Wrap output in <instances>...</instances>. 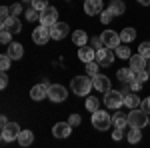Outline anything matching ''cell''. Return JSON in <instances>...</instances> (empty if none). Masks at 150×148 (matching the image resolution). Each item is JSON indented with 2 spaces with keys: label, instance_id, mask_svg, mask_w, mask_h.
<instances>
[{
  "label": "cell",
  "instance_id": "6da1fadb",
  "mask_svg": "<svg viewBox=\"0 0 150 148\" xmlns=\"http://www.w3.org/2000/svg\"><path fill=\"white\" fill-rule=\"evenodd\" d=\"M92 86H94V82L90 76H76L70 82V88H72V92L76 96H86L88 92L92 90Z\"/></svg>",
  "mask_w": 150,
  "mask_h": 148
},
{
  "label": "cell",
  "instance_id": "7a4b0ae2",
  "mask_svg": "<svg viewBox=\"0 0 150 148\" xmlns=\"http://www.w3.org/2000/svg\"><path fill=\"white\" fill-rule=\"evenodd\" d=\"M128 126L130 128H144V126H148V112H144L142 108H134V110H130L128 112Z\"/></svg>",
  "mask_w": 150,
  "mask_h": 148
},
{
  "label": "cell",
  "instance_id": "3957f363",
  "mask_svg": "<svg viewBox=\"0 0 150 148\" xmlns=\"http://www.w3.org/2000/svg\"><path fill=\"white\" fill-rule=\"evenodd\" d=\"M92 126L96 130H108L112 126V116L108 114V110H96L92 114Z\"/></svg>",
  "mask_w": 150,
  "mask_h": 148
},
{
  "label": "cell",
  "instance_id": "277c9868",
  "mask_svg": "<svg viewBox=\"0 0 150 148\" xmlns=\"http://www.w3.org/2000/svg\"><path fill=\"white\" fill-rule=\"evenodd\" d=\"M104 104L112 110H118L120 106H124V94L118 90H108L104 94Z\"/></svg>",
  "mask_w": 150,
  "mask_h": 148
},
{
  "label": "cell",
  "instance_id": "5b68a950",
  "mask_svg": "<svg viewBox=\"0 0 150 148\" xmlns=\"http://www.w3.org/2000/svg\"><path fill=\"white\" fill-rule=\"evenodd\" d=\"M100 38H102L104 48H110V50H116L118 46L122 44L120 34H118V32H114V30H104L102 34H100Z\"/></svg>",
  "mask_w": 150,
  "mask_h": 148
},
{
  "label": "cell",
  "instance_id": "8992f818",
  "mask_svg": "<svg viewBox=\"0 0 150 148\" xmlns=\"http://www.w3.org/2000/svg\"><path fill=\"white\" fill-rule=\"evenodd\" d=\"M68 96V90L62 86V84H50L48 86V98L52 102H64Z\"/></svg>",
  "mask_w": 150,
  "mask_h": 148
},
{
  "label": "cell",
  "instance_id": "52a82bcc",
  "mask_svg": "<svg viewBox=\"0 0 150 148\" xmlns=\"http://www.w3.org/2000/svg\"><path fill=\"white\" fill-rule=\"evenodd\" d=\"M58 22V10L54 8V6H48L46 10H42L40 12V24L42 26H52V24H56Z\"/></svg>",
  "mask_w": 150,
  "mask_h": 148
},
{
  "label": "cell",
  "instance_id": "ba28073f",
  "mask_svg": "<svg viewBox=\"0 0 150 148\" xmlns=\"http://www.w3.org/2000/svg\"><path fill=\"white\" fill-rule=\"evenodd\" d=\"M18 134H20V126H18V122H10L8 126H4L2 128V140L4 142H12V140H16L18 138Z\"/></svg>",
  "mask_w": 150,
  "mask_h": 148
},
{
  "label": "cell",
  "instance_id": "9c48e42d",
  "mask_svg": "<svg viewBox=\"0 0 150 148\" xmlns=\"http://www.w3.org/2000/svg\"><path fill=\"white\" fill-rule=\"evenodd\" d=\"M114 54L110 48H100V50H96V62L100 64V66H110L112 62H114Z\"/></svg>",
  "mask_w": 150,
  "mask_h": 148
},
{
  "label": "cell",
  "instance_id": "30bf717a",
  "mask_svg": "<svg viewBox=\"0 0 150 148\" xmlns=\"http://www.w3.org/2000/svg\"><path fill=\"white\" fill-rule=\"evenodd\" d=\"M68 32H70V28H68L66 22H56V24L50 26V38L52 40H62Z\"/></svg>",
  "mask_w": 150,
  "mask_h": 148
},
{
  "label": "cell",
  "instance_id": "8fae6325",
  "mask_svg": "<svg viewBox=\"0 0 150 148\" xmlns=\"http://www.w3.org/2000/svg\"><path fill=\"white\" fill-rule=\"evenodd\" d=\"M48 38H50V28L48 26H36L34 32H32V40H34L36 44H46Z\"/></svg>",
  "mask_w": 150,
  "mask_h": 148
},
{
  "label": "cell",
  "instance_id": "7c38bea8",
  "mask_svg": "<svg viewBox=\"0 0 150 148\" xmlns=\"http://www.w3.org/2000/svg\"><path fill=\"white\" fill-rule=\"evenodd\" d=\"M70 132H72V126H70V122H56V124L52 126V134H54V138H68Z\"/></svg>",
  "mask_w": 150,
  "mask_h": 148
},
{
  "label": "cell",
  "instance_id": "4fadbf2b",
  "mask_svg": "<svg viewBox=\"0 0 150 148\" xmlns=\"http://www.w3.org/2000/svg\"><path fill=\"white\" fill-rule=\"evenodd\" d=\"M2 30H8L10 34H18V32L22 30V24H20V20H18V16L6 18V20L2 22Z\"/></svg>",
  "mask_w": 150,
  "mask_h": 148
},
{
  "label": "cell",
  "instance_id": "5bb4252c",
  "mask_svg": "<svg viewBox=\"0 0 150 148\" xmlns=\"http://www.w3.org/2000/svg\"><path fill=\"white\" fill-rule=\"evenodd\" d=\"M84 12L88 16L102 14V0H84Z\"/></svg>",
  "mask_w": 150,
  "mask_h": 148
},
{
  "label": "cell",
  "instance_id": "9a60e30c",
  "mask_svg": "<svg viewBox=\"0 0 150 148\" xmlns=\"http://www.w3.org/2000/svg\"><path fill=\"white\" fill-rule=\"evenodd\" d=\"M78 58H80L84 64L94 62L96 60V50H94L92 46H82V48H78Z\"/></svg>",
  "mask_w": 150,
  "mask_h": 148
},
{
  "label": "cell",
  "instance_id": "2e32d148",
  "mask_svg": "<svg viewBox=\"0 0 150 148\" xmlns=\"http://www.w3.org/2000/svg\"><path fill=\"white\" fill-rule=\"evenodd\" d=\"M92 82H94V88L100 90V92H104V94L110 90V78L104 76V74H96V76L92 78Z\"/></svg>",
  "mask_w": 150,
  "mask_h": 148
},
{
  "label": "cell",
  "instance_id": "e0dca14e",
  "mask_svg": "<svg viewBox=\"0 0 150 148\" xmlns=\"http://www.w3.org/2000/svg\"><path fill=\"white\" fill-rule=\"evenodd\" d=\"M48 96V86L46 84H36V86H32V90H30V98L32 100H44Z\"/></svg>",
  "mask_w": 150,
  "mask_h": 148
},
{
  "label": "cell",
  "instance_id": "ac0fdd59",
  "mask_svg": "<svg viewBox=\"0 0 150 148\" xmlns=\"http://www.w3.org/2000/svg\"><path fill=\"white\" fill-rule=\"evenodd\" d=\"M130 68L134 70V72H140V70H146V58L144 56H140V54H134V56H130Z\"/></svg>",
  "mask_w": 150,
  "mask_h": 148
},
{
  "label": "cell",
  "instance_id": "d6986e66",
  "mask_svg": "<svg viewBox=\"0 0 150 148\" xmlns=\"http://www.w3.org/2000/svg\"><path fill=\"white\" fill-rule=\"evenodd\" d=\"M8 56H10L12 60H20V58L24 56V46L20 44V42L8 44Z\"/></svg>",
  "mask_w": 150,
  "mask_h": 148
},
{
  "label": "cell",
  "instance_id": "ffe728a7",
  "mask_svg": "<svg viewBox=\"0 0 150 148\" xmlns=\"http://www.w3.org/2000/svg\"><path fill=\"white\" fill-rule=\"evenodd\" d=\"M18 144L22 148H28L32 142H34V134H32V130H20V134H18Z\"/></svg>",
  "mask_w": 150,
  "mask_h": 148
},
{
  "label": "cell",
  "instance_id": "44dd1931",
  "mask_svg": "<svg viewBox=\"0 0 150 148\" xmlns=\"http://www.w3.org/2000/svg\"><path fill=\"white\" fill-rule=\"evenodd\" d=\"M124 106L130 108V110H134V108H138V106H140V98L136 96V92H130V94L124 96Z\"/></svg>",
  "mask_w": 150,
  "mask_h": 148
},
{
  "label": "cell",
  "instance_id": "7402d4cb",
  "mask_svg": "<svg viewBox=\"0 0 150 148\" xmlns=\"http://www.w3.org/2000/svg\"><path fill=\"white\" fill-rule=\"evenodd\" d=\"M72 42L78 46V48H82V46H86V42H88V34H86L84 30H76V32L72 34Z\"/></svg>",
  "mask_w": 150,
  "mask_h": 148
},
{
  "label": "cell",
  "instance_id": "603a6c76",
  "mask_svg": "<svg viewBox=\"0 0 150 148\" xmlns=\"http://www.w3.org/2000/svg\"><path fill=\"white\" fill-rule=\"evenodd\" d=\"M116 76H118V80L120 82H130V80H134V70L132 68H120L118 72H116Z\"/></svg>",
  "mask_w": 150,
  "mask_h": 148
},
{
  "label": "cell",
  "instance_id": "cb8c5ba5",
  "mask_svg": "<svg viewBox=\"0 0 150 148\" xmlns=\"http://www.w3.org/2000/svg\"><path fill=\"white\" fill-rule=\"evenodd\" d=\"M112 124H114V128H122L124 130V126H128V114L124 116L122 112H116L112 116Z\"/></svg>",
  "mask_w": 150,
  "mask_h": 148
},
{
  "label": "cell",
  "instance_id": "d4e9b609",
  "mask_svg": "<svg viewBox=\"0 0 150 148\" xmlns=\"http://www.w3.org/2000/svg\"><path fill=\"white\" fill-rule=\"evenodd\" d=\"M108 8L112 10V14H114V16H120V14H124V10H126V4H124L122 0H112Z\"/></svg>",
  "mask_w": 150,
  "mask_h": 148
},
{
  "label": "cell",
  "instance_id": "484cf974",
  "mask_svg": "<svg viewBox=\"0 0 150 148\" xmlns=\"http://www.w3.org/2000/svg\"><path fill=\"white\" fill-rule=\"evenodd\" d=\"M126 140L130 142V144H136V142H140L142 140V130L140 128H130L126 134Z\"/></svg>",
  "mask_w": 150,
  "mask_h": 148
},
{
  "label": "cell",
  "instance_id": "4316f807",
  "mask_svg": "<svg viewBox=\"0 0 150 148\" xmlns=\"http://www.w3.org/2000/svg\"><path fill=\"white\" fill-rule=\"evenodd\" d=\"M114 52H116V56L122 58V60H130V56H132V52H130V48H128L126 44H120Z\"/></svg>",
  "mask_w": 150,
  "mask_h": 148
},
{
  "label": "cell",
  "instance_id": "83f0119b",
  "mask_svg": "<svg viewBox=\"0 0 150 148\" xmlns=\"http://www.w3.org/2000/svg\"><path fill=\"white\" fill-rule=\"evenodd\" d=\"M136 38V30L134 28H124L122 32H120V40L122 42H132Z\"/></svg>",
  "mask_w": 150,
  "mask_h": 148
},
{
  "label": "cell",
  "instance_id": "f1b7e54d",
  "mask_svg": "<svg viewBox=\"0 0 150 148\" xmlns=\"http://www.w3.org/2000/svg\"><path fill=\"white\" fill-rule=\"evenodd\" d=\"M86 110L88 112H96V110H100V100L98 98H94V96H90V98H86Z\"/></svg>",
  "mask_w": 150,
  "mask_h": 148
},
{
  "label": "cell",
  "instance_id": "f546056e",
  "mask_svg": "<svg viewBox=\"0 0 150 148\" xmlns=\"http://www.w3.org/2000/svg\"><path fill=\"white\" fill-rule=\"evenodd\" d=\"M24 16H26V20H28V22H34V20H40V12L36 10V8H30V10H24Z\"/></svg>",
  "mask_w": 150,
  "mask_h": 148
},
{
  "label": "cell",
  "instance_id": "4dcf8cb0",
  "mask_svg": "<svg viewBox=\"0 0 150 148\" xmlns=\"http://www.w3.org/2000/svg\"><path fill=\"white\" fill-rule=\"evenodd\" d=\"M98 66H100V64H98L96 60H94V62H88V64H86V74H90V78H94V76L98 74Z\"/></svg>",
  "mask_w": 150,
  "mask_h": 148
},
{
  "label": "cell",
  "instance_id": "1f68e13d",
  "mask_svg": "<svg viewBox=\"0 0 150 148\" xmlns=\"http://www.w3.org/2000/svg\"><path fill=\"white\" fill-rule=\"evenodd\" d=\"M114 18V14H112V10L110 8H106V10H102V14H100V22L102 24H110V20Z\"/></svg>",
  "mask_w": 150,
  "mask_h": 148
},
{
  "label": "cell",
  "instance_id": "d6a6232c",
  "mask_svg": "<svg viewBox=\"0 0 150 148\" xmlns=\"http://www.w3.org/2000/svg\"><path fill=\"white\" fill-rule=\"evenodd\" d=\"M10 62H12V58L8 54H2L0 56V68H2V72H6V70L10 68Z\"/></svg>",
  "mask_w": 150,
  "mask_h": 148
},
{
  "label": "cell",
  "instance_id": "836d02e7",
  "mask_svg": "<svg viewBox=\"0 0 150 148\" xmlns=\"http://www.w3.org/2000/svg\"><path fill=\"white\" fill-rule=\"evenodd\" d=\"M48 6V0H32V8H36L38 12H42V10H46Z\"/></svg>",
  "mask_w": 150,
  "mask_h": 148
},
{
  "label": "cell",
  "instance_id": "e575fe53",
  "mask_svg": "<svg viewBox=\"0 0 150 148\" xmlns=\"http://www.w3.org/2000/svg\"><path fill=\"white\" fill-rule=\"evenodd\" d=\"M148 78H150L148 70H140V72H134V80H138L140 84H144V82H146Z\"/></svg>",
  "mask_w": 150,
  "mask_h": 148
},
{
  "label": "cell",
  "instance_id": "d590c367",
  "mask_svg": "<svg viewBox=\"0 0 150 148\" xmlns=\"http://www.w3.org/2000/svg\"><path fill=\"white\" fill-rule=\"evenodd\" d=\"M138 54L144 58H150V42H142L138 48Z\"/></svg>",
  "mask_w": 150,
  "mask_h": 148
},
{
  "label": "cell",
  "instance_id": "8d00e7d4",
  "mask_svg": "<svg viewBox=\"0 0 150 148\" xmlns=\"http://www.w3.org/2000/svg\"><path fill=\"white\" fill-rule=\"evenodd\" d=\"M10 40H12V34L8 30H2V32H0V42H2V44H12Z\"/></svg>",
  "mask_w": 150,
  "mask_h": 148
},
{
  "label": "cell",
  "instance_id": "74e56055",
  "mask_svg": "<svg viewBox=\"0 0 150 148\" xmlns=\"http://www.w3.org/2000/svg\"><path fill=\"white\" fill-rule=\"evenodd\" d=\"M122 138H124V130H122V128H114V132H112V140L118 142V140H122Z\"/></svg>",
  "mask_w": 150,
  "mask_h": 148
},
{
  "label": "cell",
  "instance_id": "f35d334b",
  "mask_svg": "<svg viewBox=\"0 0 150 148\" xmlns=\"http://www.w3.org/2000/svg\"><path fill=\"white\" fill-rule=\"evenodd\" d=\"M12 14H10V8H8V6H2V8H0V18H2V22H4V20H6V18H10Z\"/></svg>",
  "mask_w": 150,
  "mask_h": 148
},
{
  "label": "cell",
  "instance_id": "ab89813d",
  "mask_svg": "<svg viewBox=\"0 0 150 148\" xmlns=\"http://www.w3.org/2000/svg\"><path fill=\"white\" fill-rule=\"evenodd\" d=\"M80 114H70V118H68V122H70V126H78L80 124Z\"/></svg>",
  "mask_w": 150,
  "mask_h": 148
},
{
  "label": "cell",
  "instance_id": "60d3db41",
  "mask_svg": "<svg viewBox=\"0 0 150 148\" xmlns=\"http://www.w3.org/2000/svg\"><path fill=\"white\" fill-rule=\"evenodd\" d=\"M92 48H94V50H100V48H104V44H102V38H100V36L92 38Z\"/></svg>",
  "mask_w": 150,
  "mask_h": 148
},
{
  "label": "cell",
  "instance_id": "b9f144b4",
  "mask_svg": "<svg viewBox=\"0 0 150 148\" xmlns=\"http://www.w3.org/2000/svg\"><path fill=\"white\" fill-rule=\"evenodd\" d=\"M140 86H142V84H140L138 80H130V82H128V88H130V90H132V92L140 90Z\"/></svg>",
  "mask_w": 150,
  "mask_h": 148
},
{
  "label": "cell",
  "instance_id": "7bdbcfd3",
  "mask_svg": "<svg viewBox=\"0 0 150 148\" xmlns=\"http://www.w3.org/2000/svg\"><path fill=\"white\" fill-rule=\"evenodd\" d=\"M20 12H22V6H20V4H12L10 6V14L12 16H18Z\"/></svg>",
  "mask_w": 150,
  "mask_h": 148
},
{
  "label": "cell",
  "instance_id": "ee69618b",
  "mask_svg": "<svg viewBox=\"0 0 150 148\" xmlns=\"http://www.w3.org/2000/svg\"><path fill=\"white\" fill-rule=\"evenodd\" d=\"M140 106H142V110H144V112H148V114H150V96H148V98H144Z\"/></svg>",
  "mask_w": 150,
  "mask_h": 148
},
{
  "label": "cell",
  "instance_id": "f6af8a7d",
  "mask_svg": "<svg viewBox=\"0 0 150 148\" xmlns=\"http://www.w3.org/2000/svg\"><path fill=\"white\" fill-rule=\"evenodd\" d=\"M6 86H8V74H2V76H0V88L4 90Z\"/></svg>",
  "mask_w": 150,
  "mask_h": 148
},
{
  "label": "cell",
  "instance_id": "bcb514c9",
  "mask_svg": "<svg viewBox=\"0 0 150 148\" xmlns=\"http://www.w3.org/2000/svg\"><path fill=\"white\" fill-rule=\"evenodd\" d=\"M0 124H2V128H4V126H8V124H10V120H8L6 116H2V118H0Z\"/></svg>",
  "mask_w": 150,
  "mask_h": 148
},
{
  "label": "cell",
  "instance_id": "7dc6e473",
  "mask_svg": "<svg viewBox=\"0 0 150 148\" xmlns=\"http://www.w3.org/2000/svg\"><path fill=\"white\" fill-rule=\"evenodd\" d=\"M140 4H142V6H150V0H138Z\"/></svg>",
  "mask_w": 150,
  "mask_h": 148
},
{
  "label": "cell",
  "instance_id": "c3c4849f",
  "mask_svg": "<svg viewBox=\"0 0 150 148\" xmlns=\"http://www.w3.org/2000/svg\"><path fill=\"white\" fill-rule=\"evenodd\" d=\"M146 70H148V74H150V62H148V64H146Z\"/></svg>",
  "mask_w": 150,
  "mask_h": 148
},
{
  "label": "cell",
  "instance_id": "681fc988",
  "mask_svg": "<svg viewBox=\"0 0 150 148\" xmlns=\"http://www.w3.org/2000/svg\"><path fill=\"white\" fill-rule=\"evenodd\" d=\"M148 126H150V114H148Z\"/></svg>",
  "mask_w": 150,
  "mask_h": 148
},
{
  "label": "cell",
  "instance_id": "f907efd6",
  "mask_svg": "<svg viewBox=\"0 0 150 148\" xmlns=\"http://www.w3.org/2000/svg\"><path fill=\"white\" fill-rule=\"evenodd\" d=\"M30 2H32V0H30Z\"/></svg>",
  "mask_w": 150,
  "mask_h": 148
}]
</instances>
